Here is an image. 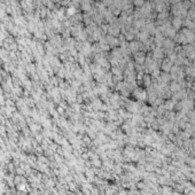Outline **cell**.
I'll use <instances>...</instances> for the list:
<instances>
[{
    "label": "cell",
    "mask_w": 195,
    "mask_h": 195,
    "mask_svg": "<svg viewBox=\"0 0 195 195\" xmlns=\"http://www.w3.org/2000/svg\"><path fill=\"white\" fill-rule=\"evenodd\" d=\"M180 23H181V22H179V20H177V19L175 20V25L177 26V28H179V26H180Z\"/></svg>",
    "instance_id": "obj_1"
}]
</instances>
